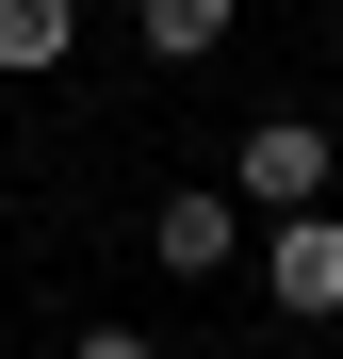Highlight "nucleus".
<instances>
[{"instance_id": "f257e3e1", "label": "nucleus", "mask_w": 343, "mask_h": 359, "mask_svg": "<svg viewBox=\"0 0 343 359\" xmlns=\"http://www.w3.org/2000/svg\"><path fill=\"white\" fill-rule=\"evenodd\" d=\"M262 294H278L295 327L343 311V212H327V196H311V212H262Z\"/></svg>"}, {"instance_id": "f03ea898", "label": "nucleus", "mask_w": 343, "mask_h": 359, "mask_svg": "<svg viewBox=\"0 0 343 359\" xmlns=\"http://www.w3.org/2000/svg\"><path fill=\"white\" fill-rule=\"evenodd\" d=\"M327 131H311V114H262V131H246V163H229V196H246V212H311L327 196Z\"/></svg>"}, {"instance_id": "7ed1b4c3", "label": "nucleus", "mask_w": 343, "mask_h": 359, "mask_svg": "<svg viewBox=\"0 0 343 359\" xmlns=\"http://www.w3.org/2000/svg\"><path fill=\"white\" fill-rule=\"evenodd\" d=\"M147 262L163 278H229V262H246V196H163L147 212Z\"/></svg>"}, {"instance_id": "20e7f679", "label": "nucleus", "mask_w": 343, "mask_h": 359, "mask_svg": "<svg viewBox=\"0 0 343 359\" xmlns=\"http://www.w3.org/2000/svg\"><path fill=\"white\" fill-rule=\"evenodd\" d=\"M82 49V0H0V82H49Z\"/></svg>"}, {"instance_id": "39448f33", "label": "nucleus", "mask_w": 343, "mask_h": 359, "mask_svg": "<svg viewBox=\"0 0 343 359\" xmlns=\"http://www.w3.org/2000/svg\"><path fill=\"white\" fill-rule=\"evenodd\" d=\"M131 49L147 66H213L229 49V0H131Z\"/></svg>"}, {"instance_id": "423d86ee", "label": "nucleus", "mask_w": 343, "mask_h": 359, "mask_svg": "<svg viewBox=\"0 0 343 359\" xmlns=\"http://www.w3.org/2000/svg\"><path fill=\"white\" fill-rule=\"evenodd\" d=\"M66 359H163V343H147V327H82Z\"/></svg>"}]
</instances>
